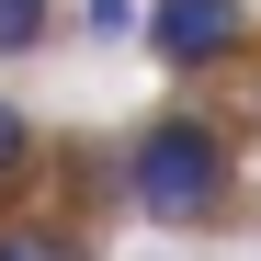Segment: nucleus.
<instances>
[{
	"label": "nucleus",
	"instance_id": "f257e3e1",
	"mask_svg": "<svg viewBox=\"0 0 261 261\" xmlns=\"http://www.w3.org/2000/svg\"><path fill=\"white\" fill-rule=\"evenodd\" d=\"M125 193H137V216H159V227H204L216 204H227V148H216V125L170 114L137 137V159H125Z\"/></svg>",
	"mask_w": 261,
	"mask_h": 261
},
{
	"label": "nucleus",
	"instance_id": "f03ea898",
	"mask_svg": "<svg viewBox=\"0 0 261 261\" xmlns=\"http://www.w3.org/2000/svg\"><path fill=\"white\" fill-rule=\"evenodd\" d=\"M239 0H159L148 12V46L170 57V68H216V57H239Z\"/></svg>",
	"mask_w": 261,
	"mask_h": 261
},
{
	"label": "nucleus",
	"instance_id": "423d86ee",
	"mask_svg": "<svg viewBox=\"0 0 261 261\" xmlns=\"http://www.w3.org/2000/svg\"><path fill=\"white\" fill-rule=\"evenodd\" d=\"M23 148H34V125H23L12 102H0V170H23Z\"/></svg>",
	"mask_w": 261,
	"mask_h": 261
},
{
	"label": "nucleus",
	"instance_id": "20e7f679",
	"mask_svg": "<svg viewBox=\"0 0 261 261\" xmlns=\"http://www.w3.org/2000/svg\"><path fill=\"white\" fill-rule=\"evenodd\" d=\"M23 46H46V0H0V57H23Z\"/></svg>",
	"mask_w": 261,
	"mask_h": 261
},
{
	"label": "nucleus",
	"instance_id": "39448f33",
	"mask_svg": "<svg viewBox=\"0 0 261 261\" xmlns=\"http://www.w3.org/2000/svg\"><path fill=\"white\" fill-rule=\"evenodd\" d=\"M80 23H91L102 46H125V34H137V0H80Z\"/></svg>",
	"mask_w": 261,
	"mask_h": 261
},
{
	"label": "nucleus",
	"instance_id": "7ed1b4c3",
	"mask_svg": "<svg viewBox=\"0 0 261 261\" xmlns=\"http://www.w3.org/2000/svg\"><path fill=\"white\" fill-rule=\"evenodd\" d=\"M0 261H80V239H57V227H0Z\"/></svg>",
	"mask_w": 261,
	"mask_h": 261
}]
</instances>
